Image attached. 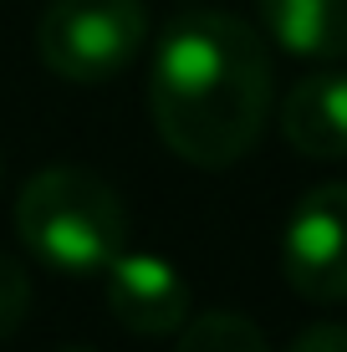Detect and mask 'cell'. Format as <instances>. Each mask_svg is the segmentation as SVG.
<instances>
[{
	"label": "cell",
	"mask_w": 347,
	"mask_h": 352,
	"mask_svg": "<svg viewBox=\"0 0 347 352\" xmlns=\"http://www.w3.org/2000/svg\"><path fill=\"white\" fill-rule=\"evenodd\" d=\"M26 311H31V276L21 271L16 256H0V342L21 332Z\"/></svg>",
	"instance_id": "obj_9"
},
{
	"label": "cell",
	"mask_w": 347,
	"mask_h": 352,
	"mask_svg": "<svg viewBox=\"0 0 347 352\" xmlns=\"http://www.w3.org/2000/svg\"><path fill=\"white\" fill-rule=\"evenodd\" d=\"M281 271L306 301H347V184H317L291 204Z\"/></svg>",
	"instance_id": "obj_4"
},
{
	"label": "cell",
	"mask_w": 347,
	"mask_h": 352,
	"mask_svg": "<svg viewBox=\"0 0 347 352\" xmlns=\"http://www.w3.org/2000/svg\"><path fill=\"white\" fill-rule=\"evenodd\" d=\"M281 138L306 159H347V72H306L281 97Z\"/></svg>",
	"instance_id": "obj_6"
},
{
	"label": "cell",
	"mask_w": 347,
	"mask_h": 352,
	"mask_svg": "<svg viewBox=\"0 0 347 352\" xmlns=\"http://www.w3.org/2000/svg\"><path fill=\"white\" fill-rule=\"evenodd\" d=\"M148 41L143 0H52L36 21V52L46 72L77 87L113 82Z\"/></svg>",
	"instance_id": "obj_3"
},
{
	"label": "cell",
	"mask_w": 347,
	"mask_h": 352,
	"mask_svg": "<svg viewBox=\"0 0 347 352\" xmlns=\"http://www.w3.org/2000/svg\"><path fill=\"white\" fill-rule=\"evenodd\" d=\"M276 102L271 52L230 10H184L169 21L148 67V113L164 148L194 168H230L260 143Z\"/></svg>",
	"instance_id": "obj_1"
},
{
	"label": "cell",
	"mask_w": 347,
	"mask_h": 352,
	"mask_svg": "<svg viewBox=\"0 0 347 352\" xmlns=\"http://www.w3.org/2000/svg\"><path fill=\"white\" fill-rule=\"evenodd\" d=\"M286 352H347V322H317V327H306Z\"/></svg>",
	"instance_id": "obj_10"
},
{
	"label": "cell",
	"mask_w": 347,
	"mask_h": 352,
	"mask_svg": "<svg viewBox=\"0 0 347 352\" xmlns=\"http://www.w3.org/2000/svg\"><path fill=\"white\" fill-rule=\"evenodd\" d=\"M271 41L306 62H347V0H256Z\"/></svg>",
	"instance_id": "obj_7"
},
{
	"label": "cell",
	"mask_w": 347,
	"mask_h": 352,
	"mask_svg": "<svg viewBox=\"0 0 347 352\" xmlns=\"http://www.w3.org/2000/svg\"><path fill=\"white\" fill-rule=\"evenodd\" d=\"M16 235L36 261L67 276H92L128 250V204L92 168L52 164L21 184Z\"/></svg>",
	"instance_id": "obj_2"
},
{
	"label": "cell",
	"mask_w": 347,
	"mask_h": 352,
	"mask_svg": "<svg viewBox=\"0 0 347 352\" xmlns=\"http://www.w3.org/2000/svg\"><path fill=\"white\" fill-rule=\"evenodd\" d=\"M107 311L133 337H174L189 322V281L169 261L123 250L107 265Z\"/></svg>",
	"instance_id": "obj_5"
},
{
	"label": "cell",
	"mask_w": 347,
	"mask_h": 352,
	"mask_svg": "<svg viewBox=\"0 0 347 352\" xmlns=\"http://www.w3.org/2000/svg\"><path fill=\"white\" fill-rule=\"evenodd\" d=\"M56 352H98V347H87V342H67V347H56Z\"/></svg>",
	"instance_id": "obj_11"
},
{
	"label": "cell",
	"mask_w": 347,
	"mask_h": 352,
	"mask_svg": "<svg viewBox=\"0 0 347 352\" xmlns=\"http://www.w3.org/2000/svg\"><path fill=\"white\" fill-rule=\"evenodd\" d=\"M174 352H271V342L240 311H205L174 332Z\"/></svg>",
	"instance_id": "obj_8"
},
{
	"label": "cell",
	"mask_w": 347,
	"mask_h": 352,
	"mask_svg": "<svg viewBox=\"0 0 347 352\" xmlns=\"http://www.w3.org/2000/svg\"><path fill=\"white\" fill-rule=\"evenodd\" d=\"M0 179H5V153H0Z\"/></svg>",
	"instance_id": "obj_12"
}]
</instances>
